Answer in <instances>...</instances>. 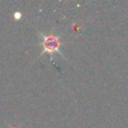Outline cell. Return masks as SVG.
Segmentation results:
<instances>
[{"label": "cell", "instance_id": "1", "mask_svg": "<svg viewBox=\"0 0 128 128\" xmlns=\"http://www.w3.org/2000/svg\"><path fill=\"white\" fill-rule=\"evenodd\" d=\"M41 46L43 48L42 53L47 52L49 54H53L57 52L61 56L63 55L62 52L60 51V40L58 36H55L53 34H49V35L41 34Z\"/></svg>", "mask_w": 128, "mask_h": 128}]
</instances>
